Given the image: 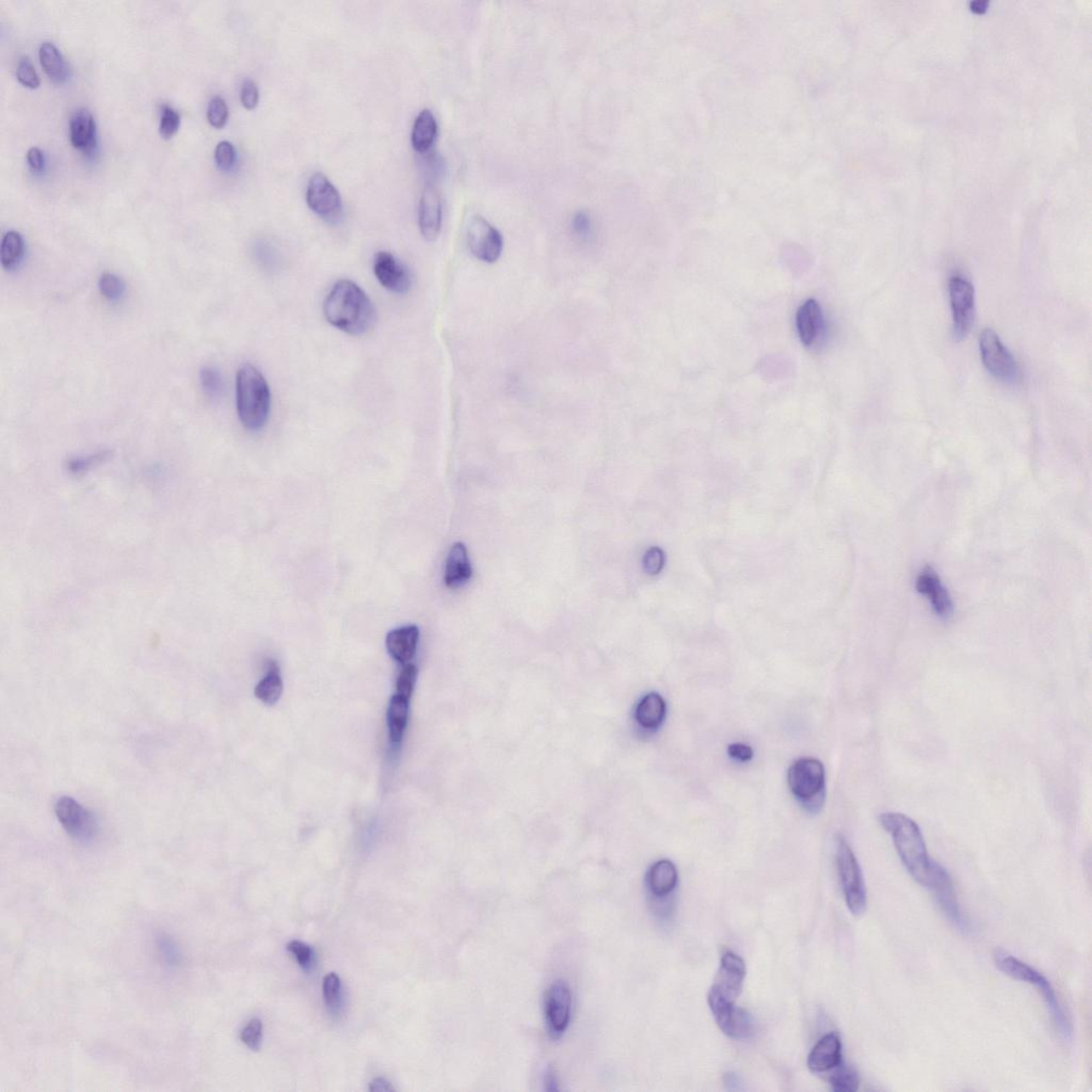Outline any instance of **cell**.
I'll return each instance as SVG.
<instances>
[{
  "instance_id": "1f68e13d",
  "label": "cell",
  "mask_w": 1092,
  "mask_h": 1092,
  "mask_svg": "<svg viewBox=\"0 0 1092 1092\" xmlns=\"http://www.w3.org/2000/svg\"><path fill=\"white\" fill-rule=\"evenodd\" d=\"M830 1078L831 1089L835 1092H855L859 1089V1074L855 1069L841 1064Z\"/></svg>"
},
{
  "instance_id": "f1b7e54d",
  "label": "cell",
  "mask_w": 1092,
  "mask_h": 1092,
  "mask_svg": "<svg viewBox=\"0 0 1092 1092\" xmlns=\"http://www.w3.org/2000/svg\"><path fill=\"white\" fill-rule=\"evenodd\" d=\"M409 701L403 696L395 695L390 701L388 709V726L390 742L399 743L402 741L407 726Z\"/></svg>"
},
{
  "instance_id": "5b68a950",
  "label": "cell",
  "mask_w": 1092,
  "mask_h": 1092,
  "mask_svg": "<svg viewBox=\"0 0 1092 1092\" xmlns=\"http://www.w3.org/2000/svg\"><path fill=\"white\" fill-rule=\"evenodd\" d=\"M836 864L847 907L853 916H862L868 907V893L864 874L855 853L843 836H839L836 846Z\"/></svg>"
},
{
  "instance_id": "277c9868",
  "label": "cell",
  "mask_w": 1092,
  "mask_h": 1092,
  "mask_svg": "<svg viewBox=\"0 0 1092 1092\" xmlns=\"http://www.w3.org/2000/svg\"><path fill=\"white\" fill-rule=\"evenodd\" d=\"M994 963L997 968L1005 975L1011 977L1014 980L1022 981L1028 985H1035L1041 996L1043 997L1045 1005L1051 1014L1054 1024L1060 1031L1062 1038L1066 1040L1072 1039L1073 1027L1071 1024L1068 1015L1066 1014L1064 1008L1052 987L1051 983L1048 980L1043 973L1037 971L1035 968L1030 966L1022 960L1014 957V956L1007 953L1004 950H997L993 954Z\"/></svg>"
},
{
  "instance_id": "e0dca14e",
  "label": "cell",
  "mask_w": 1092,
  "mask_h": 1092,
  "mask_svg": "<svg viewBox=\"0 0 1092 1092\" xmlns=\"http://www.w3.org/2000/svg\"><path fill=\"white\" fill-rule=\"evenodd\" d=\"M420 233L427 241H435L442 228V201L439 191L431 182L424 187L419 204Z\"/></svg>"
},
{
  "instance_id": "7dc6e473",
  "label": "cell",
  "mask_w": 1092,
  "mask_h": 1092,
  "mask_svg": "<svg viewBox=\"0 0 1092 1092\" xmlns=\"http://www.w3.org/2000/svg\"><path fill=\"white\" fill-rule=\"evenodd\" d=\"M159 950L160 953L164 955L165 962H167L170 966H173V964L180 962V953H178L177 947L172 941H170L169 939L164 938L163 940L160 941Z\"/></svg>"
},
{
  "instance_id": "ee69618b",
  "label": "cell",
  "mask_w": 1092,
  "mask_h": 1092,
  "mask_svg": "<svg viewBox=\"0 0 1092 1092\" xmlns=\"http://www.w3.org/2000/svg\"><path fill=\"white\" fill-rule=\"evenodd\" d=\"M240 101L246 109L252 110L258 105L259 91L253 80L246 79L241 87Z\"/></svg>"
},
{
  "instance_id": "e575fe53",
  "label": "cell",
  "mask_w": 1092,
  "mask_h": 1092,
  "mask_svg": "<svg viewBox=\"0 0 1092 1092\" xmlns=\"http://www.w3.org/2000/svg\"><path fill=\"white\" fill-rule=\"evenodd\" d=\"M228 118L227 101L221 96H215L207 108V120L215 129H222Z\"/></svg>"
},
{
  "instance_id": "2e32d148",
  "label": "cell",
  "mask_w": 1092,
  "mask_h": 1092,
  "mask_svg": "<svg viewBox=\"0 0 1092 1092\" xmlns=\"http://www.w3.org/2000/svg\"><path fill=\"white\" fill-rule=\"evenodd\" d=\"M746 977V964L738 955L728 951L722 956L719 971L711 990L729 1002H737Z\"/></svg>"
},
{
  "instance_id": "3957f363",
  "label": "cell",
  "mask_w": 1092,
  "mask_h": 1092,
  "mask_svg": "<svg viewBox=\"0 0 1092 1092\" xmlns=\"http://www.w3.org/2000/svg\"><path fill=\"white\" fill-rule=\"evenodd\" d=\"M236 407L242 426L261 430L269 419L271 392L265 377L253 365L245 364L236 375Z\"/></svg>"
},
{
  "instance_id": "4dcf8cb0",
  "label": "cell",
  "mask_w": 1092,
  "mask_h": 1092,
  "mask_svg": "<svg viewBox=\"0 0 1092 1092\" xmlns=\"http://www.w3.org/2000/svg\"><path fill=\"white\" fill-rule=\"evenodd\" d=\"M101 296L109 303H116L123 299L126 292L124 280L112 272H105L97 283Z\"/></svg>"
},
{
  "instance_id": "ba28073f",
  "label": "cell",
  "mask_w": 1092,
  "mask_h": 1092,
  "mask_svg": "<svg viewBox=\"0 0 1092 1092\" xmlns=\"http://www.w3.org/2000/svg\"><path fill=\"white\" fill-rule=\"evenodd\" d=\"M949 291L954 338L956 341H962L970 333L974 322V286L962 275H954L950 280Z\"/></svg>"
},
{
  "instance_id": "7a4b0ae2",
  "label": "cell",
  "mask_w": 1092,
  "mask_h": 1092,
  "mask_svg": "<svg viewBox=\"0 0 1092 1092\" xmlns=\"http://www.w3.org/2000/svg\"><path fill=\"white\" fill-rule=\"evenodd\" d=\"M879 819L892 836L896 852L908 873L921 886L927 887L938 862L929 857L920 827L909 816L895 812L883 813Z\"/></svg>"
},
{
  "instance_id": "52a82bcc",
  "label": "cell",
  "mask_w": 1092,
  "mask_h": 1092,
  "mask_svg": "<svg viewBox=\"0 0 1092 1092\" xmlns=\"http://www.w3.org/2000/svg\"><path fill=\"white\" fill-rule=\"evenodd\" d=\"M979 350L984 367L997 381L1015 385L1021 379V371L1017 361L1002 344L996 331H983L979 338Z\"/></svg>"
},
{
  "instance_id": "ac0fdd59",
  "label": "cell",
  "mask_w": 1092,
  "mask_h": 1092,
  "mask_svg": "<svg viewBox=\"0 0 1092 1092\" xmlns=\"http://www.w3.org/2000/svg\"><path fill=\"white\" fill-rule=\"evenodd\" d=\"M916 590L928 598L939 617L945 619L953 614L954 605L950 593L932 568L924 569L917 576Z\"/></svg>"
},
{
  "instance_id": "d4e9b609",
  "label": "cell",
  "mask_w": 1092,
  "mask_h": 1092,
  "mask_svg": "<svg viewBox=\"0 0 1092 1092\" xmlns=\"http://www.w3.org/2000/svg\"><path fill=\"white\" fill-rule=\"evenodd\" d=\"M667 705L664 698L657 692H650L637 705L635 718L641 728L656 730L664 721Z\"/></svg>"
},
{
  "instance_id": "d6986e66",
  "label": "cell",
  "mask_w": 1092,
  "mask_h": 1092,
  "mask_svg": "<svg viewBox=\"0 0 1092 1092\" xmlns=\"http://www.w3.org/2000/svg\"><path fill=\"white\" fill-rule=\"evenodd\" d=\"M842 1064V1043L839 1036L831 1032L818 1041L807 1058V1066L814 1073L834 1070Z\"/></svg>"
},
{
  "instance_id": "ffe728a7",
  "label": "cell",
  "mask_w": 1092,
  "mask_h": 1092,
  "mask_svg": "<svg viewBox=\"0 0 1092 1092\" xmlns=\"http://www.w3.org/2000/svg\"><path fill=\"white\" fill-rule=\"evenodd\" d=\"M473 576L469 553L461 542L454 543L446 560L444 581L446 587L457 589L465 586Z\"/></svg>"
},
{
  "instance_id": "9c48e42d",
  "label": "cell",
  "mask_w": 1092,
  "mask_h": 1092,
  "mask_svg": "<svg viewBox=\"0 0 1092 1092\" xmlns=\"http://www.w3.org/2000/svg\"><path fill=\"white\" fill-rule=\"evenodd\" d=\"M708 1002L718 1026L726 1036L737 1040H747L754 1036V1020L747 1010L712 991L708 992Z\"/></svg>"
},
{
  "instance_id": "7402d4cb",
  "label": "cell",
  "mask_w": 1092,
  "mask_h": 1092,
  "mask_svg": "<svg viewBox=\"0 0 1092 1092\" xmlns=\"http://www.w3.org/2000/svg\"><path fill=\"white\" fill-rule=\"evenodd\" d=\"M419 639V630L416 626H407L390 631L386 636V649L390 656L401 664H407L415 656Z\"/></svg>"
},
{
  "instance_id": "f6af8a7d",
  "label": "cell",
  "mask_w": 1092,
  "mask_h": 1092,
  "mask_svg": "<svg viewBox=\"0 0 1092 1092\" xmlns=\"http://www.w3.org/2000/svg\"><path fill=\"white\" fill-rule=\"evenodd\" d=\"M107 456L106 453H101L87 458H75L70 460L67 469L74 474L84 473V471L90 469L96 462H101Z\"/></svg>"
},
{
  "instance_id": "cb8c5ba5",
  "label": "cell",
  "mask_w": 1092,
  "mask_h": 1092,
  "mask_svg": "<svg viewBox=\"0 0 1092 1092\" xmlns=\"http://www.w3.org/2000/svg\"><path fill=\"white\" fill-rule=\"evenodd\" d=\"M678 870L669 860L657 861L651 866L647 876L650 893L660 898H667L673 893L678 886Z\"/></svg>"
},
{
  "instance_id": "484cf974",
  "label": "cell",
  "mask_w": 1092,
  "mask_h": 1092,
  "mask_svg": "<svg viewBox=\"0 0 1092 1092\" xmlns=\"http://www.w3.org/2000/svg\"><path fill=\"white\" fill-rule=\"evenodd\" d=\"M437 135V123L435 116L429 109H424L416 117L413 129H412L411 142L416 152L426 153L436 142Z\"/></svg>"
},
{
  "instance_id": "9a60e30c",
  "label": "cell",
  "mask_w": 1092,
  "mask_h": 1092,
  "mask_svg": "<svg viewBox=\"0 0 1092 1092\" xmlns=\"http://www.w3.org/2000/svg\"><path fill=\"white\" fill-rule=\"evenodd\" d=\"M373 274L386 291L395 295H406L411 290L412 278L405 263L386 251H380L373 258Z\"/></svg>"
},
{
  "instance_id": "7c38bea8",
  "label": "cell",
  "mask_w": 1092,
  "mask_h": 1092,
  "mask_svg": "<svg viewBox=\"0 0 1092 1092\" xmlns=\"http://www.w3.org/2000/svg\"><path fill=\"white\" fill-rule=\"evenodd\" d=\"M572 993L566 981L558 980L547 989L544 1014L552 1038L558 1039L571 1021Z\"/></svg>"
},
{
  "instance_id": "d590c367",
  "label": "cell",
  "mask_w": 1092,
  "mask_h": 1092,
  "mask_svg": "<svg viewBox=\"0 0 1092 1092\" xmlns=\"http://www.w3.org/2000/svg\"><path fill=\"white\" fill-rule=\"evenodd\" d=\"M181 125V117L176 110L165 105L161 110L159 133L165 140L171 139L177 133Z\"/></svg>"
},
{
  "instance_id": "83f0119b",
  "label": "cell",
  "mask_w": 1092,
  "mask_h": 1092,
  "mask_svg": "<svg viewBox=\"0 0 1092 1092\" xmlns=\"http://www.w3.org/2000/svg\"><path fill=\"white\" fill-rule=\"evenodd\" d=\"M25 255V242L19 232L9 231L3 237L0 246V261L3 269L14 271L18 269Z\"/></svg>"
},
{
  "instance_id": "8fae6325",
  "label": "cell",
  "mask_w": 1092,
  "mask_h": 1092,
  "mask_svg": "<svg viewBox=\"0 0 1092 1092\" xmlns=\"http://www.w3.org/2000/svg\"><path fill=\"white\" fill-rule=\"evenodd\" d=\"M55 813L61 826L74 839L88 842L95 838L99 825L95 816L73 798H59Z\"/></svg>"
},
{
  "instance_id": "836d02e7",
  "label": "cell",
  "mask_w": 1092,
  "mask_h": 1092,
  "mask_svg": "<svg viewBox=\"0 0 1092 1092\" xmlns=\"http://www.w3.org/2000/svg\"><path fill=\"white\" fill-rule=\"evenodd\" d=\"M322 989H324L326 1007L331 1013L338 1014L342 1005V984L338 975L335 973L326 975Z\"/></svg>"
},
{
  "instance_id": "60d3db41",
  "label": "cell",
  "mask_w": 1092,
  "mask_h": 1092,
  "mask_svg": "<svg viewBox=\"0 0 1092 1092\" xmlns=\"http://www.w3.org/2000/svg\"><path fill=\"white\" fill-rule=\"evenodd\" d=\"M287 950L294 956L303 970L308 971L311 968L313 963V950L311 947L300 941H292L288 943Z\"/></svg>"
},
{
  "instance_id": "44dd1931",
  "label": "cell",
  "mask_w": 1092,
  "mask_h": 1092,
  "mask_svg": "<svg viewBox=\"0 0 1092 1092\" xmlns=\"http://www.w3.org/2000/svg\"><path fill=\"white\" fill-rule=\"evenodd\" d=\"M796 325L803 345L811 347L818 341L823 328V315L818 301L810 299L798 309Z\"/></svg>"
},
{
  "instance_id": "7bdbcfd3",
  "label": "cell",
  "mask_w": 1092,
  "mask_h": 1092,
  "mask_svg": "<svg viewBox=\"0 0 1092 1092\" xmlns=\"http://www.w3.org/2000/svg\"><path fill=\"white\" fill-rule=\"evenodd\" d=\"M572 229L579 240H588L592 234V224L590 217L586 212L576 214L572 220Z\"/></svg>"
},
{
  "instance_id": "bcb514c9",
  "label": "cell",
  "mask_w": 1092,
  "mask_h": 1092,
  "mask_svg": "<svg viewBox=\"0 0 1092 1092\" xmlns=\"http://www.w3.org/2000/svg\"><path fill=\"white\" fill-rule=\"evenodd\" d=\"M728 754L731 758L738 760V762L746 763L754 759V752L746 743L735 742L728 746Z\"/></svg>"
},
{
  "instance_id": "4fadbf2b",
  "label": "cell",
  "mask_w": 1092,
  "mask_h": 1092,
  "mask_svg": "<svg viewBox=\"0 0 1092 1092\" xmlns=\"http://www.w3.org/2000/svg\"><path fill=\"white\" fill-rule=\"evenodd\" d=\"M307 202L311 210L321 218L334 222L343 212L341 194L325 174L317 172L309 178Z\"/></svg>"
},
{
  "instance_id": "c3c4849f",
  "label": "cell",
  "mask_w": 1092,
  "mask_h": 1092,
  "mask_svg": "<svg viewBox=\"0 0 1092 1092\" xmlns=\"http://www.w3.org/2000/svg\"><path fill=\"white\" fill-rule=\"evenodd\" d=\"M27 163L33 171L40 172L44 168L43 153L38 147H31L27 152Z\"/></svg>"
},
{
  "instance_id": "f35d334b",
  "label": "cell",
  "mask_w": 1092,
  "mask_h": 1092,
  "mask_svg": "<svg viewBox=\"0 0 1092 1092\" xmlns=\"http://www.w3.org/2000/svg\"><path fill=\"white\" fill-rule=\"evenodd\" d=\"M418 668L414 665H407L399 675L397 682V694L407 700L411 699L413 692L416 678H418Z\"/></svg>"
},
{
  "instance_id": "f546056e",
  "label": "cell",
  "mask_w": 1092,
  "mask_h": 1092,
  "mask_svg": "<svg viewBox=\"0 0 1092 1092\" xmlns=\"http://www.w3.org/2000/svg\"><path fill=\"white\" fill-rule=\"evenodd\" d=\"M283 682L278 666L272 662L265 678L255 687L254 694L262 702L274 705L281 698Z\"/></svg>"
},
{
  "instance_id": "4316f807",
  "label": "cell",
  "mask_w": 1092,
  "mask_h": 1092,
  "mask_svg": "<svg viewBox=\"0 0 1092 1092\" xmlns=\"http://www.w3.org/2000/svg\"><path fill=\"white\" fill-rule=\"evenodd\" d=\"M39 59L42 67L55 84H62L67 78V66L62 54L53 43L41 44Z\"/></svg>"
},
{
  "instance_id": "681fc988",
  "label": "cell",
  "mask_w": 1092,
  "mask_h": 1092,
  "mask_svg": "<svg viewBox=\"0 0 1092 1092\" xmlns=\"http://www.w3.org/2000/svg\"><path fill=\"white\" fill-rule=\"evenodd\" d=\"M369 1090L375 1092H388L394 1091V1087L392 1086V1083L386 1081L384 1078H378L373 1079L371 1083V1085H369Z\"/></svg>"
},
{
  "instance_id": "74e56055",
  "label": "cell",
  "mask_w": 1092,
  "mask_h": 1092,
  "mask_svg": "<svg viewBox=\"0 0 1092 1092\" xmlns=\"http://www.w3.org/2000/svg\"><path fill=\"white\" fill-rule=\"evenodd\" d=\"M240 1039L246 1047L254 1051L261 1048L263 1040V1023L261 1020L253 1019L246 1024L240 1034Z\"/></svg>"
},
{
  "instance_id": "ab89813d",
  "label": "cell",
  "mask_w": 1092,
  "mask_h": 1092,
  "mask_svg": "<svg viewBox=\"0 0 1092 1092\" xmlns=\"http://www.w3.org/2000/svg\"><path fill=\"white\" fill-rule=\"evenodd\" d=\"M215 160L221 170H224V171L231 170L236 161V151L233 144L228 142H220L217 144Z\"/></svg>"
},
{
  "instance_id": "5bb4252c",
  "label": "cell",
  "mask_w": 1092,
  "mask_h": 1092,
  "mask_svg": "<svg viewBox=\"0 0 1092 1092\" xmlns=\"http://www.w3.org/2000/svg\"><path fill=\"white\" fill-rule=\"evenodd\" d=\"M927 889L933 892L939 906L950 923L962 932H968V922L960 909L953 879L941 864H937L934 868Z\"/></svg>"
},
{
  "instance_id": "8992f818",
  "label": "cell",
  "mask_w": 1092,
  "mask_h": 1092,
  "mask_svg": "<svg viewBox=\"0 0 1092 1092\" xmlns=\"http://www.w3.org/2000/svg\"><path fill=\"white\" fill-rule=\"evenodd\" d=\"M788 781L790 792L806 807L821 806L825 793V767L821 760L802 758L789 769Z\"/></svg>"
},
{
  "instance_id": "603a6c76",
  "label": "cell",
  "mask_w": 1092,
  "mask_h": 1092,
  "mask_svg": "<svg viewBox=\"0 0 1092 1092\" xmlns=\"http://www.w3.org/2000/svg\"><path fill=\"white\" fill-rule=\"evenodd\" d=\"M96 125L92 113L86 108L76 110L70 121V139L76 150L89 153L95 147Z\"/></svg>"
},
{
  "instance_id": "b9f144b4",
  "label": "cell",
  "mask_w": 1092,
  "mask_h": 1092,
  "mask_svg": "<svg viewBox=\"0 0 1092 1092\" xmlns=\"http://www.w3.org/2000/svg\"><path fill=\"white\" fill-rule=\"evenodd\" d=\"M665 566V555L660 547H651L644 558V571L650 575H657Z\"/></svg>"
},
{
  "instance_id": "30bf717a",
  "label": "cell",
  "mask_w": 1092,
  "mask_h": 1092,
  "mask_svg": "<svg viewBox=\"0 0 1092 1092\" xmlns=\"http://www.w3.org/2000/svg\"><path fill=\"white\" fill-rule=\"evenodd\" d=\"M466 237L471 254L479 261L488 263L499 261L504 250V238L499 229L482 216H474L470 220Z\"/></svg>"
},
{
  "instance_id": "8d00e7d4",
  "label": "cell",
  "mask_w": 1092,
  "mask_h": 1092,
  "mask_svg": "<svg viewBox=\"0 0 1092 1092\" xmlns=\"http://www.w3.org/2000/svg\"><path fill=\"white\" fill-rule=\"evenodd\" d=\"M16 78L24 87L29 89H37L40 87V78L38 75L36 67L33 66L31 59L23 56L20 59L18 69H16Z\"/></svg>"
},
{
  "instance_id": "d6a6232c",
  "label": "cell",
  "mask_w": 1092,
  "mask_h": 1092,
  "mask_svg": "<svg viewBox=\"0 0 1092 1092\" xmlns=\"http://www.w3.org/2000/svg\"><path fill=\"white\" fill-rule=\"evenodd\" d=\"M199 384L208 398L217 399L223 390V378L214 367H204L199 371Z\"/></svg>"
},
{
  "instance_id": "6da1fadb",
  "label": "cell",
  "mask_w": 1092,
  "mask_h": 1092,
  "mask_svg": "<svg viewBox=\"0 0 1092 1092\" xmlns=\"http://www.w3.org/2000/svg\"><path fill=\"white\" fill-rule=\"evenodd\" d=\"M326 321L352 337H362L375 326V305L362 288L350 280L334 284L324 303Z\"/></svg>"
}]
</instances>
